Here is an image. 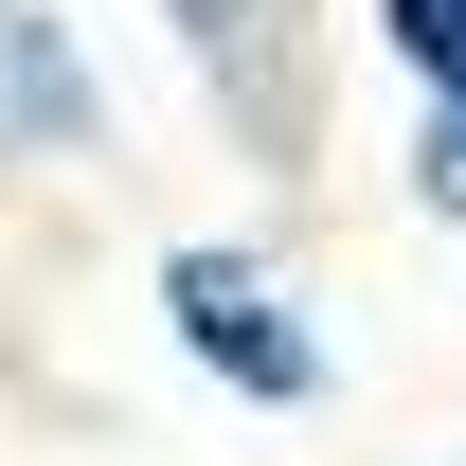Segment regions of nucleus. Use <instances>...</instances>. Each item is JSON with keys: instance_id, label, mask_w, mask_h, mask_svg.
<instances>
[{"instance_id": "nucleus-4", "label": "nucleus", "mask_w": 466, "mask_h": 466, "mask_svg": "<svg viewBox=\"0 0 466 466\" xmlns=\"http://www.w3.org/2000/svg\"><path fill=\"white\" fill-rule=\"evenodd\" d=\"M179 18H198V55L233 72V55H269V18H288V0H179Z\"/></svg>"}, {"instance_id": "nucleus-1", "label": "nucleus", "mask_w": 466, "mask_h": 466, "mask_svg": "<svg viewBox=\"0 0 466 466\" xmlns=\"http://www.w3.org/2000/svg\"><path fill=\"white\" fill-rule=\"evenodd\" d=\"M162 288H179V341L216 359V377H251V395H323V359H305V323H288V288H269V269H233V251H179Z\"/></svg>"}, {"instance_id": "nucleus-2", "label": "nucleus", "mask_w": 466, "mask_h": 466, "mask_svg": "<svg viewBox=\"0 0 466 466\" xmlns=\"http://www.w3.org/2000/svg\"><path fill=\"white\" fill-rule=\"evenodd\" d=\"M0 126L18 144H90V72H55V36L0 0Z\"/></svg>"}, {"instance_id": "nucleus-5", "label": "nucleus", "mask_w": 466, "mask_h": 466, "mask_svg": "<svg viewBox=\"0 0 466 466\" xmlns=\"http://www.w3.org/2000/svg\"><path fill=\"white\" fill-rule=\"evenodd\" d=\"M431 198H449V216H466V108L431 126Z\"/></svg>"}, {"instance_id": "nucleus-3", "label": "nucleus", "mask_w": 466, "mask_h": 466, "mask_svg": "<svg viewBox=\"0 0 466 466\" xmlns=\"http://www.w3.org/2000/svg\"><path fill=\"white\" fill-rule=\"evenodd\" d=\"M377 36H395V55H412V72L466 108V0H377Z\"/></svg>"}]
</instances>
